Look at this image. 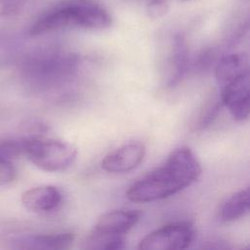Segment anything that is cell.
<instances>
[{
  "label": "cell",
  "instance_id": "obj_1",
  "mask_svg": "<svg viewBox=\"0 0 250 250\" xmlns=\"http://www.w3.org/2000/svg\"><path fill=\"white\" fill-rule=\"evenodd\" d=\"M201 174V166L188 147L174 150L166 162L135 182L127 190L134 202H151L169 197L192 185Z\"/></svg>",
  "mask_w": 250,
  "mask_h": 250
},
{
  "label": "cell",
  "instance_id": "obj_2",
  "mask_svg": "<svg viewBox=\"0 0 250 250\" xmlns=\"http://www.w3.org/2000/svg\"><path fill=\"white\" fill-rule=\"evenodd\" d=\"M80 62V57L70 51L55 48L37 50L21 60L20 77L33 92H56L74 80Z\"/></svg>",
  "mask_w": 250,
  "mask_h": 250
},
{
  "label": "cell",
  "instance_id": "obj_3",
  "mask_svg": "<svg viewBox=\"0 0 250 250\" xmlns=\"http://www.w3.org/2000/svg\"><path fill=\"white\" fill-rule=\"evenodd\" d=\"M107 11L94 0H62L43 13L29 29L30 36L67 28L100 30L111 25Z\"/></svg>",
  "mask_w": 250,
  "mask_h": 250
},
{
  "label": "cell",
  "instance_id": "obj_4",
  "mask_svg": "<svg viewBox=\"0 0 250 250\" xmlns=\"http://www.w3.org/2000/svg\"><path fill=\"white\" fill-rule=\"evenodd\" d=\"M24 155L42 170L59 172L72 164L76 157V149L62 141L32 136L25 138Z\"/></svg>",
  "mask_w": 250,
  "mask_h": 250
},
{
  "label": "cell",
  "instance_id": "obj_5",
  "mask_svg": "<svg viewBox=\"0 0 250 250\" xmlns=\"http://www.w3.org/2000/svg\"><path fill=\"white\" fill-rule=\"evenodd\" d=\"M194 229L188 222L163 226L145 236L139 245L142 250L186 249L192 242Z\"/></svg>",
  "mask_w": 250,
  "mask_h": 250
},
{
  "label": "cell",
  "instance_id": "obj_6",
  "mask_svg": "<svg viewBox=\"0 0 250 250\" xmlns=\"http://www.w3.org/2000/svg\"><path fill=\"white\" fill-rule=\"evenodd\" d=\"M220 97L235 120L242 121L250 116V63L220 88Z\"/></svg>",
  "mask_w": 250,
  "mask_h": 250
},
{
  "label": "cell",
  "instance_id": "obj_7",
  "mask_svg": "<svg viewBox=\"0 0 250 250\" xmlns=\"http://www.w3.org/2000/svg\"><path fill=\"white\" fill-rule=\"evenodd\" d=\"M146 147L141 142L128 143L104 157L102 168L108 173H126L137 168L143 161Z\"/></svg>",
  "mask_w": 250,
  "mask_h": 250
},
{
  "label": "cell",
  "instance_id": "obj_8",
  "mask_svg": "<svg viewBox=\"0 0 250 250\" xmlns=\"http://www.w3.org/2000/svg\"><path fill=\"white\" fill-rule=\"evenodd\" d=\"M188 65V50L185 37L176 34L172 38L167 65L165 66V84L167 87L177 86L184 78Z\"/></svg>",
  "mask_w": 250,
  "mask_h": 250
},
{
  "label": "cell",
  "instance_id": "obj_9",
  "mask_svg": "<svg viewBox=\"0 0 250 250\" xmlns=\"http://www.w3.org/2000/svg\"><path fill=\"white\" fill-rule=\"evenodd\" d=\"M141 212L131 209H118L104 213L96 222L94 231L124 234L140 220Z\"/></svg>",
  "mask_w": 250,
  "mask_h": 250
},
{
  "label": "cell",
  "instance_id": "obj_10",
  "mask_svg": "<svg viewBox=\"0 0 250 250\" xmlns=\"http://www.w3.org/2000/svg\"><path fill=\"white\" fill-rule=\"evenodd\" d=\"M62 193L54 186H38L21 194L22 205L35 213H47L55 210L62 202Z\"/></svg>",
  "mask_w": 250,
  "mask_h": 250
},
{
  "label": "cell",
  "instance_id": "obj_11",
  "mask_svg": "<svg viewBox=\"0 0 250 250\" xmlns=\"http://www.w3.org/2000/svg\"><path fill=\"white\" fill-rule=\"evenodd\" d=\"M74 240V233L62 232L54 234H28L17 237L11 241V246L17 249H66Z\"/></svg>",
  "mask_w": 250,
  "mask_h": 250
},
{
  "label": "cell",
  "instance_id": "obj_12",
  "mask_svg": "<svg viewBox=\"0 0 250 250\" xmlns=\"http://www.w3.org/2000/svg\"><path fill=\"white\" fill-rule=\"evenodd\" d=\"M249 63V59L243 54H229L222 57L218 61L215 70L220 88L230 81Z\"/></svg>",
  "mask_w": 250,
  "mask_h": 250
},
{
  "label": "cell",
  "instance_id": "obj_13",
  "mask_svg": "<svg viewBox=\"0 0 250 250\" xmlns=\"http://www.w3.org/2000/svg\"><path fill=\"white\" fill-rule=\"evenodd\" d=\"M250 212V186L235 192L221 206L219 216L223 221H233Z\"/></svg>",
  "mask_w": 250,
  "mask_h": 250
},
{
  "label": "cell",
  "instance_id": "obj_14",
  "mask_svg": "<svg viewBox=\"0 0 250 250\" xmlns=\"http://www.w3.org/2000/svg\"><path fill=\"white\" fill-rule=\"evenodd\" d=\"M124 234H111L92 230L81 246L87 250H118L124 248Z\"/></svg>",
  "mask_w": 250,
  "mask_h": 250
},
{
  "label": "cell",
  "instance_id": "obj_15",
  "mask_svg": "<svg viewBox=\"0 0 250 250\" xmlns=\"http://www.w3.org/2000/svg\"><path fill=\"white\" fill-rule=\"evenodd\" d=\"M222 105L224 104L220 95L219 97L216 95L211 97V99L207 101L206 104L203 106V109L201 110L196 121L195 128L197 130H204L205 128L209 127L216 119Z\"/></svg>",
  "mask_w": 250,
  "mask_h": 250
},
{
  "label": "cell",
  "instance_id": "obj_16",
  "mask_svg": "<svg viewBox=\"0 0 250 250\" xmlns=\"http://www.w3.org/2000/svg\"><path fill=\"white\" fill-rule=\"evenodd\" d=\"M25 138L0 141V159L12 161L24 154Z\"/></svg>",
  "mask_w": 250,
  "mask_h": 250
},
{
  "label": "cell",
  "instance_id": "obj_17",
  "mask_svg": "<svg viewBox=\"0 0 250 250\" xmlns=\"http://www.w3.org/2000/svg\"><path fill=\"white\" fill-rule=\"evenodd\" d=\"M31 0H0V17L9 18L20 14Z\"/></svg>",
  "mask_w": 250,
  "mask_h": 250
},
{
  "label": "cell",
  "instance_id": "obj_18",
  "mask_svg": "<svg viewBox=\"0 0 250 250\" xmlns=\"http://www.w3.org/2000/svg\"><path fill=\"white\" fill-rule=\"evenodd\" d=\"M17 169L9 160L0 159V186H6L15 181Z\"/></svg>",
  "mask_w": 250,
  "mask_h": 250
},
{
  "label": "cell",
  "instance_id": "obj_19",
  "mask_svg": "<svg viewBox=\"0 0 250 250\" xmlns=\"http://www.w3.org/2000/svg\"><path fill=\"white\" fill-rule=\"evenodd\" d=\"M168 11V3L166 0H151L147 7L146 13L151 19H159Z\"/></svg>",
  "mask_w": 250,
  "mask_h": 250
},
{
  "label": "cell",
  "instance_id": "obj_20",
  "mask_svg": "<svg viewBox=\"0 0 250 250\" xmlns=\"http://www.w3.org/2000/svg\"><path fill=\"white\" fill-rule=\"evenodd\" d=\"M215 61V54L212 50H205L197 57L194 66L197 71H205L212 66Z\"/></svg>",
  "mask_w": 250,
  "mask_h": 250
},
{
  "label": "cell",
  "instance_id": "obj_21",
  "mask_svg": "<svg viewBox=\"0 0 250 250\" xmlns=\"http://www.w3.org/2000/svg\"><path fill=\"white\" fill-rule=\"evenodd\" d=\"M183 1H187V0H183Z\"/></svg>",
  "mask_w": 250,
  "mask_h": 250
}]
</instances>
